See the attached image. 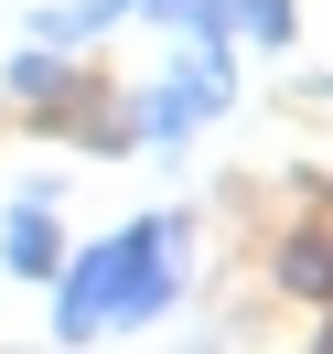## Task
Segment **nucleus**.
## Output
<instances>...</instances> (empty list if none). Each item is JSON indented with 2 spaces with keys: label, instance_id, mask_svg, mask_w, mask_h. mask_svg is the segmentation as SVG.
<instances>
[{
  "label": "nucleus",
  "instance_id": "f257e3e1",
  "mask_svg": "<svg viewBox=\"0 0 333 354\" xmlns=\"http://www.w3.org/2000/svg\"><path fill=\"white\" fill-rule=\"evenodd\" d=\"M183 258H194L183 215H151V225H129V236L87 247V258H65L54 268V279H65L54 290V333H65V344H97V333H118V322H151L183 290Z\"/></svg>",
  "mask_w": 333,
  "mask_h": 354
},
{
  "label": "nucleus",
  "instance_id": "f03ea898",
  "mask_svg": "<svg viewBox=\"0 0 333 354\" xmlns=\"http://www.w3.org/2000/svg\"><path fill=\"white\" fill-rule=\"evenodd\" d=\"M215 108H226V54H194L172 86H151V97H140L129 140H183V129H204Z\"/></svg>",
  "mask_w": 333,
  "mask_h": 354
},
{
  "label": "nucleus",
  "instance_id": "7ed1b4c3",
  "mask_svg": "<svg viewBox=\"0 0 333 354\" xmlns=\"http://www.w3.org/2000/svg\"><path fill=\"white\" fill-rule=\"evenodd\" d=\"M0 258L22 268V279H54V268H65V236H54V215H44V204H22V215L0 225Z\"/></svg>",
  "mask_w": 333,
  "mask_h": 354
},
{
  "label": "nucleus",
  "instance_id": "20e7f679",
  "mask_svg": "<svg viewBox=\"0 0 333 354\" xmlns=\"http://www.w3.org/2000/svg\"><path fill=\"white\" fill-rule=\"evenodd\" d=\"M280 279L301 290V301H333V236H290L280 247Z\"/></svg>",
  "mask_w": 333,
  "mask_h": 354
},
{
  "label": "nucleus",
  "instance_id": "39448f33",
  "mask_svg": "<svg viewBox=\"0 0 333 354\" xmlns=\"http://www.w3.org/2000/svg\"><path fill=\"white\" fill-rule=\"evenodd\" d=\"M237 22L258 32V44H290V0H237Z\"/></svg>",
  "mask_w": 333,
  "mask_h": 354
},
{
  "label": "nucleus",
  "instance_id": "423d86ee",
  "mask_svg": "<svg viewBox=\"0 0 333 354\" xmlns=\"http://www.w3.org/2000/svg\"><path fill=\"white\" fill-rule=\"evenodd\" d=\"M323 354H333V333H323Z\"/></svg>",
  "mask_w": 333,
  "mask_h": 354
}]
</instances>
